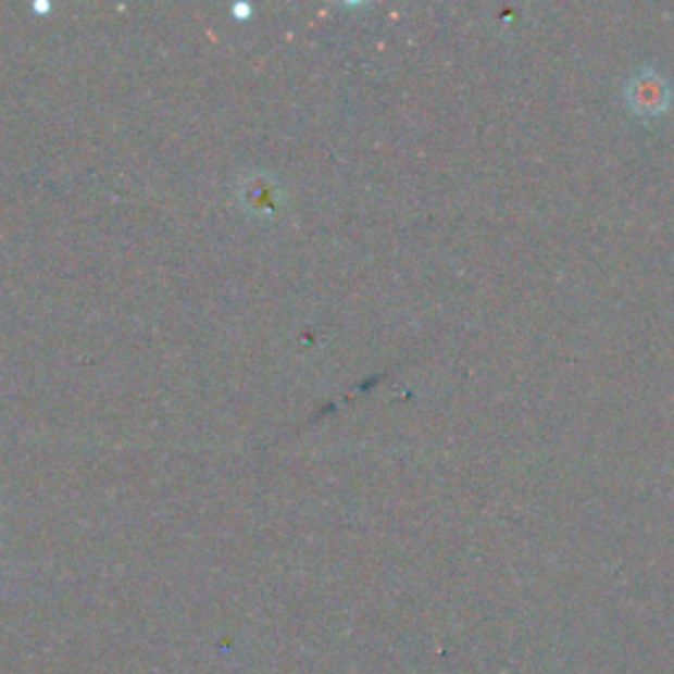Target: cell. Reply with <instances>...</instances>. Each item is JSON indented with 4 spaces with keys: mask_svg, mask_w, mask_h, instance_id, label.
<instances>
[{
    "mask_svg": "<svg viewBox=\"0 0 674 674\" xmlns=\"http://www.w3.org/2000/svg\"><path fill=\"white\" fill-rule=\"evenodd\" d=\"M627 101L638 114H661L670 103V87L657 72H640L638 77L629 79L627 85Z\"/></svg>",
    "mask_w": 674,
    "mask_h": 674,
    "instance_id": "6da1fadb",
    "label": "cell"
}]
</instances>
